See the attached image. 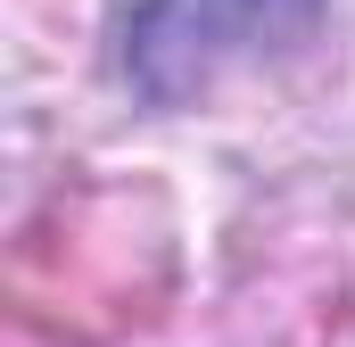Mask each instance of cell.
<instances>
[{
  "instance_id": "1",
  "label": "cell",
  "mask_w": 355,
  "mask_h": 347,
  "mask_svg": "<svg viewBox=\"0 0 355 347\" xmlns=\"http://www.w3.org/2000/svg\"><path fill=\"white\" fill-rule=\"evenodd\" d=\"M314 25H322V0H132L124 75L157 108H190L223 75L314 42Z\"/></svg>"
}]
</instances>
